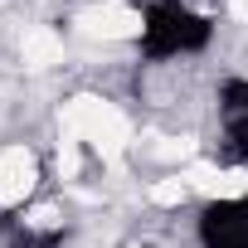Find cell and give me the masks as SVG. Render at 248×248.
Returning a JSON list of instances; mask_svg holds the SVG:
<instances>
[{
    "instance_id": "cell-1",
    "label": "cell",
    "mask_w": 248,
    "mask_h": 248,
    "mask_svg": "<svg viewBox=\"0 0 248 248\" xmlns=\"http://www.w3.org/2000/svg\"><path fill=\"white\" fill-rule=\"evenodd\" d=\"M63 127H68L73 137L93 141V146L102 151V161H112V166H117L122 146L132 141V122L122 117L112 102H102V97H73V102L63 107Z\"/></svg>"
},
{
    "instance_id": "cell-2",
    "label": "cell",
    "mask_w": 248,
    "mask_h": 248,
    "mask_svg": "<svg viewBox=\"0 0 248 248\" xmlns=\"http://www.w3.org/2000/svg\"><path fill=\"white\" fill-rule=\"evenodd\" d=\"M78 30L88 34V39H132V34H141V15L132 10V5H97V10H83L78 15Z\"/></svg>"
},
{
    "instance_id": "cell-3",
    "label": "cell",
    "mask_w": 248,
    "mask_h": 248,
    "mask_svg": "<svg viewBox=\"0 0 248 248\" xmlns=\"http://www.w3.org/2000/svg\"><path fill=\"white\" fill-rule=\"evenodd\" d=\"M34 190V156L25 146H5L0 151V204H20Z\"/></svg>"
},
{
    "instance_id": "cell-4",
    "label": "cell",
    "mask_w": 248,
    "mask_h": 248,
    "mask_svg": "<svg viewBox=\"0 0 248 248\" xmlns=\"http://www.w3.org/2000/svg\"><path fill=\"white\" fill-rule=\"evenodd\" d=\"M185 185H190V190H204V195H219V200L248 195V175H219V170H209V166H190V170H185Z\"/></svg>"
},
{
    "instance_id": "cell-5",
    "label": "cell",
    "mask_w": 248,
    "mask_h": 248,
    "mask_svg": "<svg viewBox=\"0 0 248 248\" xmlns=\"http://www.w3.org/2000/svg\"><path fill=\"white\" fill-rule=\"evenodd\" d=\"M59 54H63V44H59L54 30H30L25 34V63L30 68H49V63H59Z\"/></svg>"
},
{
    "instance_id": "cell-6",
    "label": "cell",
    "mask_w": 248,
    "mask_h": 248,
    "mask_svg": "<svg viewBox=\"0 0 248 248\" xmlns=\"http://www.w3.org/2000/svg\"><path fill=\"white\" fill-rule=\"evenodd\" d=\"M161 161H190L195 156V141H185V137H156V146H151Z\"/></svg>"
},
{
    "instance_id": "cell-7",
    "label": "cell",
    "mask_w": 248,
    "mask_h": 248,
    "mask_svg": "<svg viewBox=\"0 0 248 248\" xmlns=\"http://www.w3.org/2000/svg\"><path fill=\"white\" fill-rule=\"evenodd\" d=\"M185 195H190L185 175H175V180H161V185H151V200H156V204H180Z\"/></svg>"
},
{
    "instance_id": "cell-8",
    "label": "cell",
    "mask_w": 248,
    "mask_h": 248,
    "mask_svg": "<svg viewBox=\"0 0 248 248\" xmlns=\"http://www.w3.org/2000/svg\"><path fill=\"white\" fill-rule=\"evenodd\" d=\"M59 166H63V175H68V180L78 175V151H73V141H63V156H59Z\"/></svg>"
},
{
    "instance_id": "cell-9",
    "label": "cell",
    "mask_w": 248,
    "mask_h": 248,
    "mask_svg": "<svg viewBox=\"0 0 248 248\" xmlns=\"http://www.w3.org/2000/svg\"><path fill=\"white\" fill-rule=\"evenodd\" d=\"M54 219H59V209H49V204H44V209H34V214H30V224H39V229H49V224H54Z\"/></svg>"
},
{
    "instance_id": "cell-10",
    "label": "cell",
    "mask_w": 248,
    "mask_h": 248,
    "mask_svg": "<svg viewBox=\"0 0 248 248\" xmlns=\"http://www.w3.org/2000/svg\"><path fill=\"white\" fill-rule=\"evenodd\" d=\"M229 15L233 20H248V0H229Z\"/></svg>"
}]
</instances>
